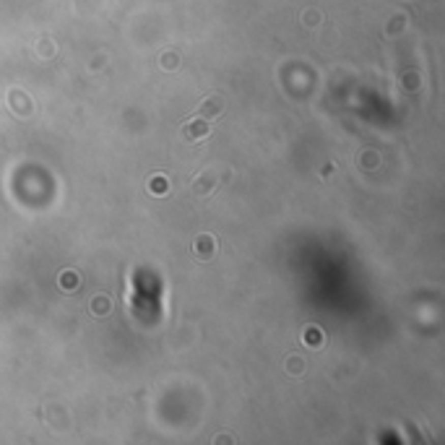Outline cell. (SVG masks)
Listing matches in <instances>:
<instances>
[{
    "label": "cell",
    "mask_w": 445,
    "mask_h": 445,
    "mask_svg": "<svg viewBox=\"0 0 445 445\" xmlns=\"http://www.w3.org/2000/svg\"><path fill=\"white\" fill-rule=\"evenodd\" d=\"M209 133V123H206V117H198V120H190L188 125H185V130H183V136L188 138V141H198V138H203Z\"/></svg>",
    "instance_id": "obj_1"
},
{
    "label": "cell",
    "mask_w": 445,
    "mask_h": 445,
    "mask_svg": "<svg viewBox=\"0 0 445 445\" xmlns=\"http://www.w3.org/2000/svg\"><path fill=\"white\" fill-rule=\"evenodd\" d=\"M216 112H221V99L219 97H211V99H206V104H203V109H201V117H211V115H216Z\"/></svg>",
    "instance_id": "obj_2"
},
{
    "label": "cell",
    "mask_w": 445,
    "mask_h": 445,
    "mask_svg": "<svg viewBox=\"0 0 445 445\" xmlns=\"http://www.w3.org/2000/svg\"><path fill=\"white\" fill-rule=\"evenodd\" d=\"M211 242V237L209 234H203L201 240H198V248H195V253H198V258H211V250H206V245Z\"/></svg>",
    "instance_id": "obj_3"
},
{
    "label": "cell",
    "mask_w": 445,
    "mask_h": 445,
    "mask_svg": "<svg viewBox=\"0 0 445 445\" xmlns=\"http://www.w3.org/2000/svg\"><path fill=\"white\" fill-rule=\"evenodd\" d=\"M149 190H151V193H167V180H164V177L151 180V183H149Z\"/></svg>",
    "instance_id": "obj_4"
}]
</instances>
